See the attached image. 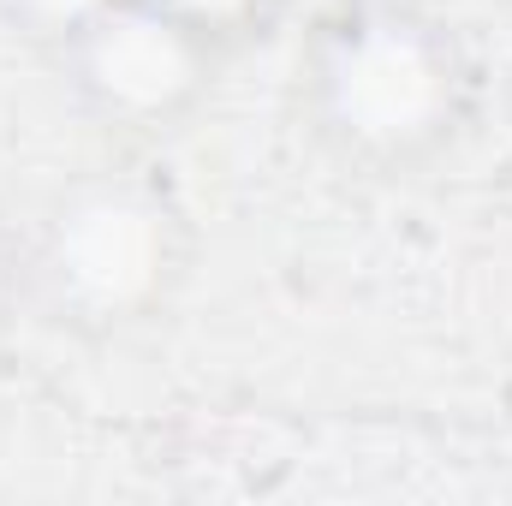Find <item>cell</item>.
I'll use <instances>...</instances> for the list:
<instances>
[{
    "label": "cell",
    "mask_w": 512,
    "mask_h": 506,
    "mask_svg": "<svg viewBox=\"0 0 512 506\" xmlns=\"http://www.w3.org/2000/svg\"><path fill=\"white\" fill-rule=\"evenodd\" d=\"M18 316H24V227H12L0 209V334Z\"/></svg>",
    "instance_id": "6"
},
{
    "label": "cell",
    "mask_w": 512,
    "mask_h": 506,
    "mask_svg": "<svg viewBox=\"0 0 512 506\" xmlns=\"http://www.w3.org/2000/svg\"><path fill=\"white\" fill-rule=\"evenodd\" d=\"M197 268V221L161 173L90 167L24 227V316L78 346L155 328Z\"/></svg>",
    "instance_id": "2"
},
{
    "label": "cell",
    "mask_w": 512,
    "mask_h": 506,
    "mask_svg": "<svg viewBox=\"0 0 512 506\" xmlns=\"http://www.w3.org/2000/svg\"><path fill=\"white\" fill-rule=\"evenodd\" d=\"M48 66L78 120L120 143H155L203 114L227 54L155 0H120L48 54Z\"/></svg>",
    "instance_id": "3"
},
{
    "label": "cell",
    "mask_w": 512,
    "mask_h": 506,
    "mask_svg": "<svg viewBox=\"0 0 512 506\" xmlns=\"http://www.w3.org/2000/svg\"><path fill=\"white\" fill-rule=\"evenodd\" d=\"M483 108L465 30L423 0H334L298 54L316 149L370 179H411L459 149Z\"/></svg>",
    "instance_id": "1"
},
{
    "label": "cell",
    "mask_w": 512,
    "mask_h": 506,
    "mask_svg": "<svg viewBox=\"0 0 512 506\" xmlns=\"http://www.w3.org/2000/svg\"><path fill=\"white\" fill-rule=\"evenodd\" d=\"M161 12H173V18H185L203 42H215L227 60L233 54H245L256 42H268L292 12H298V0H155Z\"/></svg>",
    "instance_id": "4"
},
{
    "label": "cell",
    "mask_w": 512,
    "mask_h": 506,
    "mask_svg": "<svg viewBox=\"0 0 512 506\" xmlns=\"http://www.w3.org/2000/svg\"><path fill=\"white\" fill-rule=\"evenodd\" d=\"M108 6L120 0H0V24L6 36H18L36 54H60L84 24H96Z\"/></svg>",
    "instance_id": "5"
}]
</instances>
